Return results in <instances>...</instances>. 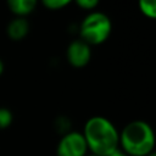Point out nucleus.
I'll return each instance as SVG.
<instances>
[{
	"label": "nucleus",
	"mask_w": 156,
	"mask_h": 156,
	"mask_svg": "<svg viewBox=\"0 0 156 156\" xmlns=\"http://www.w3.org/2000/svg\"><path fill=\"white\" fill-rule=\"evenodd\" d=\"M88 150L96 156H110L119 149V130L104 116H93L87 119L82 132Z\"/></svg>",
	"instance_id": "f257e3e1"
},
{
	"label": "nucleus",
	"mask_w": 156,
	"mask_h": 156,
	"mask_svg": "<svg viewBox=\"0 0 156 156\" xmlns=\"http://www.w3.org/2000/svg\"><path fill=\"white\" fill-rule=\"evenodd\" d=\"M155 145V130L143 119L130 121L119 132V149L128 156H147Z\"/></svg>",
	"instance_id": "f03ea898"
},
{
	"label": "nucleus",
	"mask_w": 156,
	"mask_h": 156,
	"mask_svg": "<svg viewBox=\"0 0 156 156\" xmlns=\"http://www.w3.org/2000/svg\"><path fill=\"white\" fill-rule=\"evenodd\" d=\"M30 26L27 18L23 17H13L6 26V35L12 41L23 40L29 33Z\"/></svg>",
	"instance_id": "423d86ee"
},
{
	"label": "nucleus",
	"mask_w": 156,
	"mask_h": 156,
	"mask_svg": "<svg viewBox=\"0 0 156 156\" xmlns=\"http://www.w3.org/2000/svg\"><path fill=\"white\" fill-rule=\"evenodd\" d=\"M66 58L72 67L83 68L91 58V46L82 39H76L68 44L66 49Z\"/></svg>",
	"instance_id": "39448f33"
},
{
	"label": "nucleus",
	"mask_w": 156,
	"mask_h": 156,
	"mask_svg": "<svg viewBox=\"0 0 156 156\" xmlns=\"http://www.w3.org/2000/svg\"><path fill=\"white\" fill-rule=\"evenodd\" d=\"M87 156H96V155H93V154H88Z\"/></svg>",
	"instance_id": "2eb2a0df"
},
{
	"label": "nucleus",
	"mask_w": 156,
	"mask_h": 156,
	"mask_svg": "<svg viewBox=\"0 0 156 156\" xmlns=\"http://www.w3.org/2000/svg\"><path fill=\"white\" fill-rule=\"evenodd\" d=\"M138 7L145 17L156 20V0H141L139 1Z\"/></svg>",
	"instance_id": "6e6552de"
},
{
	"label": "nucleus",
	"mask_w": 156,
	"mask_h": 156,
	"mask_svg": "<svg viewBox=\"0 0 156 156\" xmlns=\"http://www.w3.org/2000/svg\"><path fill=\"white\" fill-rule=\"evenodd\" d=\"M110 156H128V155H127L126 152H123L121 149H117V150H116V151H113Z\"/></svg>",
	"instance_id": "f8f14e48"
},
{
	"label": "nucleus",
	"mask_w": 156,
	"mask_h": 156,
	"mask_svg": "<svg viewBox=\"0 0 156 156\" xmlns=\"http://www.w3.org/2000/svg\"><path fill=\"white\" fill-rule=\"evenodd\" d=\"M76 5L83 10H87V11H94V9L96 6H99V1L98 0H77L76 1Z\"/></svg>",
	"instance_id": "9b49d317"
},
{
	"label": "nucleus",
	"mask_w": 156,
	"mask_h": 156,
	"mask_svg": "<svg viewBox=\"0 0 156 156\" xmlns=\"http://www.w3.org/2000/svg\"><path fill=\"white\" fill-rule=\"evenodd\" d=\"M147 156H156V150H154L152 152H150V154H149Z\"/></svg>",
	"instance_id": "4468645a"
},
{
	"label": "nucleus",
	"mask_w": 156,
	"mask_h": 156,
	"mask_svg": "<svg viewBox=\"0 0 156 156\" xmlns=\"http://www.w3.org/2000/svg\"><path fill=\"white\" fill-rule=\"evenodd\" d=\"M4 72H5V63H4L2 58H0V77L4 74Z\"/></svg>",
	"instance_id": "ddd939ff"
},
{
	"label": "nucleus",
	"mask_w": 156,
	"mask_h": 156,
	"mask_svg": "<svg viewBox=\"0 0 156 156\" xmlns=\"http://www.w3.org/2000/svg\"><path fill=\"white\" fill-rule=\"evenodd\" d=\"M112 30L110 17L101 11L89 12L79 24V39L88 45H100L105 43Z\"/></svg>",
	"instance_id": "7ed1b4c3"
},
{
	"label": "nucleus",
	"mask_w": 156,
	"mask_h": 156,
	"mask_svg": "<svg viewBox=\"0 0 156 156\" xmlns=\"http://www.w3.org/2000/svg\"><path fill=\"white\" fill-rule=\"evenodd\" d=\"M13 123V113L10 108L0 106V130L7 129Z\"/></svg>",
	"instance_id": "1a4fd4ad"
},
{
	"label": "nucleus",
	"mask_w": 156,
	"mask_h": 156,
	"mask_svg": "<svg viewBox=\"0 0 156 156\" xmlns=\"http://www.w3.org/2000/svg\"><path fill=\"white\" fill-rule=\"evenodd\" d=\"M88 151L82 132L76 130L65 133L56 146V156H87Z\"/></svg>",
	"instance_id": "20e7f679"
},
{
	"label": "nucleus",
	"mask_w": 156,
	"mask_h": 156,
	"mask_svg": "<svg viewBox=\"0 0 156 156\" xmlns=\"http://www.w3.org/2000/svg\"><path fill=\"white\" fill-rule=\"evenodd\" d=\"M38 2L35 0H9L7 7L15 17L26 18L28 15L34 12Z\"/></svg>",
	"instance_id": "0eeeda50"
},
{
	"label": "nucleus",
	"mask_w": 156,
	"mask_h": 156,
	"mask_svg": "<svg viewBox=\"0 0 156 156\" xmlns=\"http://www.w3.org/2000/svg\"><path fill=\"white\" fill-rule=\"evenodd\" d=\"M71 4L69 0H43L41 5L50 11H57V10H62L66 6H68Z\"/></svg>",
	"instance_id": "9d476101"
}]
</instances>
